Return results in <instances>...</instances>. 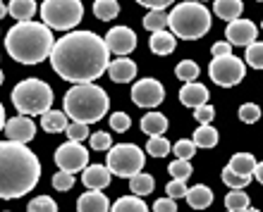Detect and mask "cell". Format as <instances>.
<instances>
[{
	"instance_id": "cell-44",
	"label": "cell",
	"mask_w": 263,
	"mask_h": 212,
	"mask_svg": "<svg viewBox=\"0 0 263 212\" xmlns=\"http://www.w3.org/2000/svg\"><path fill=\"white\" fill-rule=\"evenodd\" d=\"M187 181H182V179H173L170 184L165 186V193L170 196V198H184L187 196Z\"/></svg>"
},
{
	"instance_id": "cell-25",
	"label": "cell",
	"mask_w": 263,
	"mask_h": 212,
	"mask_svg": "<svg viewBox=\"0 0 263 212\" xmlns=\"http://www.w3.org/2000/svg\"><path fill=\"white\" fill-rule=\"evenodd\" d=\"M7 12L12 14L17 22H29L36 14V3L34 0H10Z\"/></svg>"
},
{
	"instance_id": "cell-8",
	"label": "cell",
	"mask_w": 263,
	"mask_h": 212,
	"mask_svg": "<svg viewBox=\"0 0 263 212\" xmlns=\"http://www.w3.org/2000/svg\"><path fill=\"white\" fill-rule=\"evenodd\" d=\"M144 162H146V155L144 151L134 143H120V145H112L108 155H105V164L108 169L115 174V177H122V179H129L134 174L144 169Z\"/></svg>"
},
{
	"instance_id": "cell-22",
	"label": "cell",
	"mask_w": 263,
	"mask_h": 212,
	"mask_svg": "<svg viewBox=\"0 0 263 212\" xmlns=\"http://www.w3.org/2000/svg\"><path fill=\"white\" fill-rule=\"evenodd\" d=\"M67 112H58V110H48L41 115V126L48 134H58V131H65L67 129Z\"/></svg>"
},
{
	"instance_id": "cell-15",
	"label": "cell",
	"mask_w": 263,
	"mask_h": 212,
	"mask_svg": "<svg viewBox=\"0 0 263 212\" xmlns=\"http://www.w3.org/2000/svg\"><path fill=\"white\" fill-rule=\"evenodd\" d=\"M112 172L108 169V164H86L82 174V181L86 188H93V191H103L105 186L110 184Z\"/></svg>"
},
{
	"instance_id": "cell-5",
	"label": "cell",
	"mask_w": 263,
	"mask_h": 212,
	"mask_svg": "<svg viewBox=\"0 0 263 212\" xmlns=\"http://www.w3.org/2000/svg\"><path fill=\"white\" fill-rule=\"evenodd\" d=\"M167 27L180 38H201L211 29V12L203 3H180L167 14Z\"/></svg>"
},
{
	"instance_id": "cell-41",
	"label": "cell",
	"mask_w": 263,
	"mask_h": 212,
	"mask_svg": "<svg viewBox=\"0 0 263 212\" xmlns=\"http://www.w3.org/2000/svg\"><path fill=\"white\" fill-rule=\"evenodd\" d=\"M74 186V174H69V172H58V174H53V188H58V191H69Z\"/></svg>"
},
{
	"instance_id": "cell-7",
	"label": "cell",
	"mask_w": 263,
	"mask_h": 212,
	"mask_svg": "<svg viewBox=\"0 0 263 212\" xmlns=\"http://www.w3.org/2000/svg\"><path fill=\"white\" fill-rule=\"evenodd\" d=\"M84 17V5L79 0H46L41 5V19L53 31H69Z\"/></svg>"
},
{
	"instance_id": "cell-32",
	"label": "cell",
	"mask_w": 263,
	"mask_h": 212,
	"mask_svg": "<svg viewBox=\"0 0 263 212\" xmlns=\"http://www.w3.org/2000/svg\"><path fill=\"white\" fill-rule=\"evenodd\" d=\"M146 153H148L151 158H165L167 153H170V143H167V138L151 136L148 138V143H146Z\"/></svg>"
},
{
	"instance_id": "cell-56",
	"label": "cell",
	"mask_w": 263,
	"mask_h": 212,
	"mask_svg": "<svg viewBox=\"0 0 263 212\" xmlns=\"http://www.w3.org/2000/svg\"><path fill=\"white\" fill-rule=\"evenodd\" d=\"M261 27H263V24H261Z\"/></svg>"
},
{
	"instance_id": "cell-16",
	"label": "cell",
	"mask_w": 263,
	"mask_h": 212,
	"mask_svg": "<svg viewBox=\"0 0 263 212\" xmlns=\"http://www.w3.org/2000/svg\"><path fill=\"white\" fill-rule=\"evenodd\" d=\"M108 210H110L108 196L101 191H93V188L82 193L79 200H77V212H108Z\"/></svg>"
},
{
	"instance_id": "cell-36",
	"label": "cell",
	"mask_w": 263,
	"mask_h": 212,
	"mask_svg": "<svg viewBox=\"0 0 263 212\" xmlns=\"http://www.w3.org/2000/svg\"><path fill=\"white\" fill-rule=\"evenodd\" d=\"M27 212H58V205L50 196H39L27 205Z\"/></svg>"
},
{
	"instance_id": "cell-26",
	"label": "cell",
	"mask_w": 263,
	"mask_h": 212,
	"mask_svg": "<svg viewBox=\"0 0 263 212\" xmlns=\"http://www.w3.org/2000/svg\"><path fill=\"white\" fill-rule=\"evenodd\" d=\"M196 148H215L218 145V129L211 126V124H201L199 129L194 131V138Z\"/></svg>"
},
{
	"instance_id": "cell-37",
	"label": "cell",
	"mask_w": 263,
	"mask_h": 212,
	"mask_svg": "<svg viewBox=\"0 0 263 212\" xmlns=\"http://www.w3.org/2000/svg\"><path fill=\"white\" fill-rule=\"evenodd\" d=\"M192 162L189 160H182L177 158L173 164H170V174H173V179H182V181H187L189 177H192Z\"/></svg>"
},
{
	"instance_id": "cell-34",
	"label": "cell",
	"mask_w": 263,
	"mask_h": 212,
	"mask_svg": "<svg viewBox=\"0 0 263 212\" xmlns=\"http://www.w3.org/2000/svg\"><path fill=\"white\" fill-rule=\"evenodd\" d=\"M247 65L254 69H263V43L254 41L247 46Z\"/></svg>"
},
{
	"instance_id": "cell-21",
	"label": "cell",
	"mask_w": 263,
	"mask_h": 212,
	"mask_svg": "<svg viewBox=\"0 0 263 212\" xmlns=\"http://www.w3.org/2000/svg\"><path fill=\"white\" fill-rule=\"evenodd\" d=\"M177 46L175 41V34H170L167 29H160V31H153L151 36V50L156 55H170Z\"/></svg>"
},
{
	"instance_id": "cell-55",
	"label": "cell",
	"mask_w": 263,
	"mask_h": 212,
	"mask_svg": "<svg viewBox=\"0 0 263 212\" xmlns=\"http://www.w3.org/2000/svg\"><path fill=\"white\" fill-rule=\"evenodd\" d=\"M230 212H232V210H230Z\"/></svg>"
},
{
	"instance_id": "cell-14",
	"label": "cell",
	"mask_w": 263,
	"mask_h": 212,
	"mask_svg": "<svg viewBox=\"0 0 263 212\" xmlns=\"http://www.w3.org/2000/svg\"><path fill=\"white\" fill-rule=\"evenodd\" d=\"M5 136L10 141H17V143H29L36 136V124L27 115L12 117V119L5 122Z\"/></svg>"
},
{
	"instance_id": "cell-17",
	"label": "cell",
	"mask_w": 263,
	"mask_h": 212,
	"mask_svg": "<svg viewBox=\"0 0 263 212\" xmlns=\"http://www.w3.org/2000/svg\"><path fill=\"white\" fill-rule=\"evenodd\" d=\"M180 100H182V105H187V108H199V105H206L208 89H206V86H201V83H196V81H187L180 89Z\"/></svg>"
},
{
	"instance_id": "cell-28",
	"label": "cell",
	"mask_w": 263,
	"mask_h": 212,
	"mask_svg": "<svg viewBox=\"0 0 263 212\" xmlns=\"http://www.w3.org/2000/svg\"><path fill=\"white\" fill-rule=\"evenodd\" d=\"M110 212H148V205L141 200V196H122Z\"/></svg>"
},
{
	"instance_id": "cell-52",
	"label": "cell",
	"mask_w": 263,
	"mask_h": 212,
	"mask_svg": "<svg viewBox=\"0 0 263 212\" xmlns=\"http://www.w3.org/2000/svg\"><path fill=\"white\" fill-rule=\"evenodd\" d=\"M244 212H261V210H256V207H247Z\"/></svg>"
},
{
	"instance_id": "cell-24",
	"label": "cell",
	"mask_w": 263,
	"mask_h": 212,
	"mask_svg": "<svg viewBox=\"0 0 263 212\" xmlns=\"http://www.w3.org/2000/svg\"><path fill=\"white\" fill-rule=\"evenodd\" d=\"M213 10H215V14L225 22L239 19V14H242V0H215Z\"/></svg>"
},
{
	"instance_id": "cell-40",
	"label": "cell",
	"mask_w": 263,
	"mask_h": 212,
	"mask_svg": "<svg viewBox=\"0 0 263 212\" xmlns=\"http://www.w3.org/2000/svg\"><path fill=\"white\" fill-rule=\"evenodd\" d=\"M173 151H175V155H177V158L192 160V158H194V153H196V143H194V141L182 138V141H177V143L173 145Z\"/></svg>"
},
{
	"instance_id": "cell-50",
	"label": "cell",
	"mask_w": 263,
	"mask_h": 212,
	"mask_svg": "<svg viewBox=\"0 0 263 212\" xmlns=\"http://www.w3.org/2000/svg\"><path fill=\"white\" fill-rule=\"evenodd\" d=\"M5 129V108H3V103H0V131Z\"/></svg>"
},
{
	"instance_id": "cell-53",
	"label": "cell",
	"mask_w": 263,
	"mask_h": 212,
	"mask_svg": "<svg viewBox=\"0 0 263 212\" xmlns=\"http://www.w3.org/2000/svg\"><path fill=\"white\" fill-rule=\"evenodd\" d=\"M3 81H5V76H3V72H0V86H3Z\"/></svg>"
},
{
	"instance_id": "cell-3",
	"label": "cell",
	"mask_w": 263,
	"mask_h": 212,
	"mask_svg": "<svg viewBox=\"0 0 263 212\" xmlns=\"http://www.w3.org/2000/svg\"><path fill=\"white\" fill-rule=\"evenodd\" d=\"M55 46L53 29L43 22H20L14 24L5 36V48L10 57L22 65H39L50 57V50Z\"/></svg>"
},
{
	"instance_id": "cell-45",
	"label": "cell",
	"mask_w": 263,
	"mask_h": 212,
	"mask_svg": "<svg viewBox=\"0 0 263 212\" xmlns=\"http://www.w3.org/2000/svg\"><path fill=\"white\" fill-rule=\"evenodd\" d=\"M194 117H196V122L199 124H211L213 122V117H215V110L211 108V105H199V108H194Z\"/></svg>"
},
{
	"instance_id": "cell-6",
	"label": "cell",
	"mask_w": 263,
	"mask_h": 212,
	"mask_svg": "<svg viewBox=\"0 0 263 212\" xmlns=\"http://www.w3.org/2000/svg\"><path fill=\"white\" fill-rule=\"evenodd\" d=\"M12 105L20 115H43L53 105V89L41 79H24L12 89Z\"/></svg>"
},
{
	"instance_id": "cell-19",
	"label": "cell",
	"mask_w": 263,
	"mask_h": 212,
	"mask_svg": "<svg viewBox=\"0 0 263 212\" xmlns=\"http://www.w3.org/2000/svg\"><path fill=\"white\" fill-rule=\"evenodd\" d=\"M141 131L148 136H163L167 131V117L160 112H146L141 117Z\"/></svg>"
},
{
	"instance_id": "cell-30",
	"label": "cell",
	"mask_w": 263,
	"mask_h": 212,
	"mask_svg": "<svg viewBox=\"0 0 263 212\" xmlns=\"http://www.w3.org/2000/svg\"><path fill=\"white\" fill-rule=\"evenodd\" d=\"M225 207L232 212H244L249 207V196L244 193V188H232V193L225 196Z\"/></svg>"
},
{
	"instance_id": "cell-10",
	"label": "cell",
	"mask_w": 263,
	"mask_h": 212,
	"mask_svg": "<svg viewBox=\"0 0 263 212\" xmlns=\"http://www.w3.org/2000/svg\"><path fill=\"white\" fill-rule=\"evenodd\" d=\"M55 164L69 174L84 172V167L89 164V151L79 141H67L55 151Z\"/></svg>"
},
{
	"instance_id": "cell-9",
	"label": "cell",
	"mask_w": 263,
	"mask_h": 212,
	"mask_svg": "<svg viewBox=\"0 0 263 212\" xmlns=\"http://www.w3.org/2000/svg\"><path fill=\"white\" fill-rule=\"evenodd\" d=\"M208 74L218 86H237L247 76V69H244V60L235 57V55H222V57H213L211 65H208Z\"/></svg>"
},
{
	"instance_id": "cell-18",
	"label": "cell",
	"mask_w": 263,
	"mask_h": 212,
	"mask_svg": "<svg viewBox=\"0 0 263 212\" xmlns=\"http://www.w3.org/2000/svg\"><path fill=\"white\" fill-rule=\"evenodd\" d=\"M108 74H110V79L115 83H127L137 76V65L127 60V57H120V60H112L108 65Z\"/></svg>"
},
{
	"instance_id": "cell-2",
	"label": "cell",
	"mask_w": 263,
	"mask_h": 212,
	"mask_svg": "<svg viewBox=\"0 0 263 212\" xmlns=\"http://www.w3.org/2000/svg\"><path fill=\"white\" fill-rule=\"evenodd\" d=\"M41 179V162L27 143L0 141V198L12 200L22 198Z\"/></svg>"
},
{
	"instance_id": "cell-12",
	"label": "cell",
	"mask_w": 263,
	"mask_h": 212,
	"mask_svg": "<svg viewBox=\"0 0 263 212\" xmlns=\"http://www.w3.org/2000/svg\"><path fill=\"white\" fill-rule=\"evenodd\" d=\"M105 46H108L110 53L125 57V55H129L132 50L137 48V34L129 27H112L105 34Z\"/></svg>"
},
{
	"instance_id": "cell-38",
	"label": "cell",
	"mask_w": 263,
	"mask_h": 212,
	"mask_svg": "<svg viewBox=\"0 0 263 212\" xmlns=\"http://www.w3.org/2000/svg\"><path fill=\"white\" fill-rule=\"evenodd\" d=\"M69 141H84V138H89V124L84 122H69L67 129H65Z\"/></svg>"
},
{
	"instance_id": "cell-20",
	"label": "cell",
	"mask_w": 263,
	"mask_h": 212,
	"mask_svg": "<svg viewBox=\"0 0 263 212\" xmlns=\"http://www.w3.org/2000/svg\"><path fill=\"white\" fill-rule=\"evenodd\" d=\"M184 198H187V203L194 207V210H206V207L213 203V191H211L208 186L199 184V186H192Z\"/></svg>"
},
{
	"instance_id": "cell-23",
	"label": "cell",
	"mask_w": 263,
	"mask_h": 212,
	"mask_svg": "<svg viewBox=\"0 0 263 212\" xmlns=\"http://www.w3.org/2000/svg\"><path fill=\"white\" fill-rule=\"evenodd\" d=\"M228 167L232 172H237V174L254 177V169H256V158H254L251 153H237V155H232V160H230Z\"/></svg>"
},
{
	"instance_id": "cell-35",
	"label": "cell",
	"mask_w": 263,
	"mask_h": 212,
	"mask_svg": "<svg viewBox=\"0 0 263 212\" xmlns=\"http://www.w3.org/2000/svg\"><path fill=\"white\" fill-rule=\"evenodd\" d=\"M222 181L230 186V188H247L251 181V177H244V174H237V172H232L230 167H225L222 169Z\"/></svg>"
},
{
	"instance_id": "cell-27",
	"label": "cell",
	"mask_w": 263,
	"mask_h": 212,
	"mask_svg": "<svg viewBox=\"0 0 263 212\" xmlns=\"http://www.w3.org/2000/svg\"><path fill=\"white\" fill-rule=\"evenodd\" d=\"M129 188L134 196H148V193H153V188H156V181H153L151 174H134V177H129Z\"/></svg>"
},
{
	"instance_id": "cell-39",
	"label": "cell",
	"mask_w": 263,
	"mask_h": 212,
	"mask_svg": "<svg viewBox=\"0 0 263 212\" xmlns=\"http://www.w3.org/2000/svg\"><path fill=\"white\" fill-rule=\"evenodd\" d=\"M91 148L93 151H110L112 148V136L108 131H96V134H91Z\"/></svg>"
},
{
	"instance_id": "cell-33",
	"label": "cell",
	"mask_w": 263,
	"mask_h": 212,
	"mask_svg": "<svg viewBox=\"0 0 263 212\" xmlns=\"http://www.w3.org/2000/svg\"><path fill=\"white\" fill-rule=\"evenodd\" d=\"M175 74H177V79H182V81H194L196 76H199V65H196L194 60H182L177 67H175Z\"/></svg>"
},
{
	"instance_id": "cell-46",
	"label": "cell",
	"mask_w": 263,
	"mask_h": 212,
	"mask_svg": "<svg viewBox=\"0 0 263 212\" xmlns=\"http://www.w3.org/2000/svg\"><path fill=\"white\" fill-rule=\"evenodd\" d=\"M153 212H177V205H175V198H158L153 203Z\"/></svg>"
},
{
	"instance_id": "cell-31",
	"label": "cell",
	"mask_w": 263,
	"mask_h": 212,
	"mask_svg": "<svg viewBox=\"0 0 263 212\" xmlns=\"http://www.w3.org/2000/svg\"><path fill=\"white\" fill-rule=\"evenodd\" d=\"M144 27L148 29V31L167 29V12L165 10H148V14L144 17Z\"/></svg>"
},
{
	"instance_id": "cell-1",
	"label": "cell",
	"mask_w": 263,
	"mask_h": 212,
	"mask_svg": "<svg viewBox=\"0 0 263 212\" xmlns=\"http://www.w3.org/2000/svg\"><path fill=\"white\" fill-rule=\"evenodd\" d=\"M50 65L55 74L69 83H93L108 72L110 50L93 31H72L55 41L50 50Z\"/></svg>"
},
{
	"instance_id": "cell-48",
	"label": "cell",
	"mask_w": 263,
	"mask_h": 212,
	"mask_svg": "<svg viewBox=\"0 0 263 212\" xmlns=\"http://www.w3.org/2000/svg\"><path fill=\"white\" fill-rule=\"evenodd\" d=\"M139 5L148 7V10H165L170 3H175V0H137Z\"/></svg>"
},
{
	"instance_id": "cell-49",
	"label": "cell",
	"mask_w": 263,
	"mask_h": 212,
	"mask_svg": "<svg viewBox=\"0 0 263 212\" xmlns=\"http://www.w3.org/2000/svg\"><path fill=\"white\" fill-rule=\"evenodd\" d=\"M254 177H256L258 181H261V184H263V162H256V169H254Z\"/></svg>"
},
{
	"instance_id": "cell-11",
	"label": "cell",
	"mask_w": 263,
	"mask_h": 212,
	"mask_svg": "<svg viewBox=\"0 0 263 212\" xmlns=\"http://www.w3.org/2000/svg\"><path fill=\"white\" fill-rule=\"evenodd\" d=\"M163 98H165V89H163V83L158 79H141L132 86V100L134 105L139 108H158L163 103Z\"/></svg>"
},
{
	"instance_id": "cell-13",
	"label": "cell",
	"mask_w": 263,
	"mask_h": 212,
	"mask_svg": "<svg viewBox=\"0 0 263 212\" xmlns=\"http://www.w3.org/2000/svg\"><path fill=\"white\" fill-rule=\"evenodd\" d=\"M225 36H228V41L232 43V46H249V43L256 41L258 27L254 24V22L242 19V17H239V19H232L228 24Z\"/></svg>"
},
{
	"instance_id": "cell-47",
	"label": "cell",
	"mask_w": 263,
	"mask_h": 212,
	"mask_svg": "<svg viewBox=\"0 0 263 212\" xmlns=\"http://www.w3.org/2000/svg\"><path fill=\"white\" fill-rule=\"evenodd\" d=\"M211 53H213V57H222V55H232V43L230 41H218L211 48Z\"/></svg>"
},
{
	"instance_id": "cell-51",
	"label": "cell",
	"mask_w": 263,
	"mask_h": 212,
	"mask_svg": "<svg viewBox=\"0 0 263 212\" xmlns=\"http://www.w3.org/2000/svg\"><path fill=\"white\" fill-rule=\"evenodd\" d=\"M5 14H10V12H7V5H5V3H0V19H3Z\"/></svg>"
},
{
	"instance_id": "cell-29",
	"label": "cell",
	"mask_w": 263,
	"mask_h": 212,
	"mask_svg": "<svg viewBox=\"0 0 263 212\" xmlns=\"http://www.w3.org/2000/svg\"><path fill=\"white\" fill-rule=\"evenodd\" d=\"M93 14H96L98 19H103V22L115 19V17L120 14L118 0H96V3H93Z\"/></svg>"
},
{
	"instance_id": "cell-42",
	"label": "cell",
	"mask_w": 263,
	"mask_h": 212,
	"mask_svg": "<svg viewBox=\"0 0 263 212\" xmlns=\"http://www.w3.org/2000/svg\"><path fill=\"white\" fill-rule=\"evenodd\" d=\"M258 117H261V110H258V105H254V103H244L242 108H239V119H242L244 124H254V122H258Z\"/></svg>"
},
{
	"instance_id": "cell-43",
	"label": "cell",
	"mask_w": 263,
	"mask_h": 212,
	"mask_svg": "<svg viewBox=\"0 0 263 212\" xmlns=\"http://www.w3.org/2000/svg\"><path fill=\"white\" fill-rule=\"evenodd\" d=\"M132 126V117L127 115V112H112L110 115V129L112 131H127Z\"/></svg>"
},
{
	"instance_id": "cell-4",
	"label": "cell",
	"mask_w": 263,
	"mask_h": 212,
	"mask_svg": "<svg viewBox=\"0 0 263 212\" xmlns=\"http://www.w3.org/2000/svg\"><path fill=\"white\" fill-rule=\"evenodd\" d=\"M65 112L72 122L93 124L103 119L108 112V93L96 83H74L72 89L65 93Z\"/></svg>"
},
{
	"instance_id": "cell-54",
	"label": "cell",
	"mask_w": 263,
	"mask_h": 212,
	"mask_svg": "<svg viewBox=\"0 0 263 212\" xmlns=\"http://www.w3.org/2000/svg\"><path fill=\"white\" fill-rule=\"evenodd\" d=\"M258 3H263V0H258Z\"/></svg>"
}]
</instances>
